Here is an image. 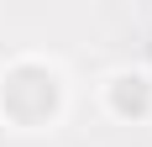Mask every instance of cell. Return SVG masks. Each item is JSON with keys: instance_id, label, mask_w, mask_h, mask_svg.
<instances>
[{"instance_id": "6da1fadb", "label": "cell", "mask_w": 152, "mask_h": 147, "mask_svg": "<svg viewBox=\"0 0 152 147\" xmlns=\"http://www.w3.org/2000/svg\"><path fill=\"white\" fill-rule=\"evenodd\" d=\"M63 89H58V74L42 68V63H16L11 74H5V84H0V105L11 110L21 126H37V121H47L53 110H58Z\"/></svg>"}, {"instance_id": "7a4b0ae2", "label": "cell", "mask_w": 152, "mask_h": 147, "mask_svg": "<svg viewBox=\"0 0 152 147\" xmlns=\"http://www.w3.org/2000/svg\"><path fill=\"white\" fill-rule=\"evenodd\" d=\"M110 110L115 116H147L152 110V84L142 74H115L110 79Z\"/></svg>"}]
</instances>
